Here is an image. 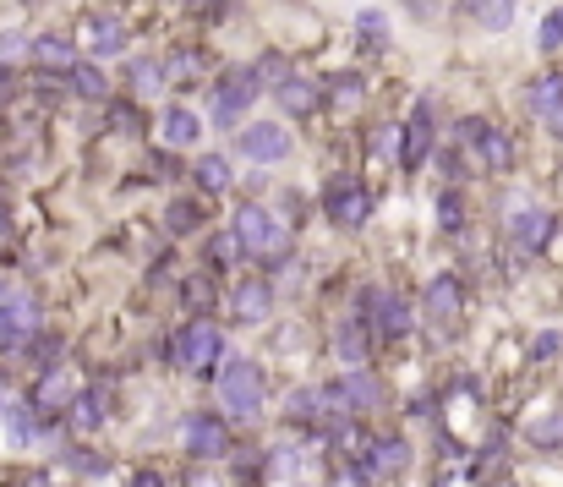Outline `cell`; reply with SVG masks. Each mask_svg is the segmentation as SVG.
Returning a JSON list of instances; mask_svg holds the SVG:
<instances>
[{"instance_id":"obj_1","label":"cell","mask_w":563,"mask_h":487,"mask_svg":"<svg viewBox=\"0 0 563 487\" xmlns=\"http://www.w3.org/2000/svg\"><path fill=\"white\" fill-rule=\"evenodd\" d=\"M236 241H241L246 258H257V263H279V258L290 252L285 225H279L268 208H257V203H246L241 214H236Z\"/></svg>"},{"instance_id":"obj_2","label":"cell","mask_w":563,"mask_h":487,"mask_svg":"<svg viewBox=\"0 0 563 487\" xmlns=\"http://www.w3.org/2000/svg\"><path fill=\"white\" fill-rule=\"evenodd\" d=\"M263 367L257 362H225V373H219V405H225L230 416H257L263 411Z\"/></svg>"},{"instance_id":"obj_3","label":"cell","mask_w":563,"mask_h":487,"mask_svg":"<svg viewBox=\"0 0 563 487\" xmlns=\"http://www.w3.org/2000/svg\"><path fill=\"white\" fill-rule=\"evenodd\" d=\"M219 351H225V340H219V329L208 318H192L181 334H175V367H186V373L219 367Z\"/></svg>"},{"instance_id":"obj_4","label":"cell","mask_w":563,"mask_h":487,"mask_svg":"<svg viewBox=\"0 0 563 487\" xmlns=\"http://www.w3.org/2000/svg\"><path fill=\"white\" fill-rule=\"evenodd\" d=\"M361 318H367V329H378L383 340H405L410 334V301L372 285V291H361Z\"/></svg>"},{"instance_id":"obj_5","label":"cell","mask_w":563,"mask_h":487,"mask_svg":"<svg viewBox=\"0 0 563 487\" xmlns=\"http://www.w3.org/2000/svg\"><path fill=\"white\" fill-rule=\"evenodd\" d=\"M460 143L482 159V170H509L514 165V143L498 132V126H487L482 115H465L460 121Z\"/></svg>"},{"instance_id":"obj_6","label":"cell","mask_w":563,"mask_h":487,"mask_svg":"<svg viewBox=\"0 0 563 487\" xmlns=\"http://www.w3.org/2000/svg\"><path fill=\"white\" fill-rule=\"evenodd\" d=\"M39 334V301L33 296H11L0 301V351H22Z\"/></svg>"},{"instance_id":"obj_7","label":"cell","mask_w":563,"mask_h":487,"mask_svg":"<svg viewBox=\"0 0 563 487\" xmlns=\"http://www.w3.org/2000/svg\"><path fill=\"white\" fill-rule=\"evenodd\" d=\"M460 312H465L460 280H454V274H438V280L427 285V296H421V318L443 334V329H454V323H460Z\"/></svg>"},{"instance_id":"obj_8","label":"cell","mask_w":563,"mask_h":487,"mask_svg":"<svg viewBox=\"0 0 563 487\" xmlns=\"http://www.w3.org/2000/svg\"><path fill=\"white\" fill-rule=\"evenodd\" d=\"M323 208L339 230H356V225H367V214H372V192L361 187V181H334V187L323 192Z\"/></svg>"},{"instance_id":"obj_9","label":"cell","mask_w":563,"mask_h":487,"mask_svg":"<svg viewBox=\"0 0 563 487\" xmlns=\"http://www.w3.org/2000/svg\"><path fill=\"white\" fill-rule=\"evenodd\" d=\"M257 72H225L219 77V94H214V121L219 126H236L241 115H246V104L257 99Z\"/></svg>"},{"instance_id":"obj_10","label":"cell","mask_w":563,"mask_h":487,"mask_svg":"<svg viewBox=\"0 0 563 487\" xmlns=\"http://www.w3.org/2000/svg\"><path fill=\"white\" fill-rule=\"evenodd\" d=\"M225 449H230L225 416L197 411L192 422H186V455H197V460H225Z\"/></svg>"},{"instance_id":"obj_11","label":"cell","mask_w":563,"mask_h":487,"mask_svg":"<svg viewBox=\"0 0 563 487\" xmlns=\"http://www.w3.org/2000/svg\"><path fill=\"white\" fill-rule=\"evenodd\" d=\"M236 148L246 159H257V165H279V159L290 154V132L279 121H257V126H246V132H241Z\"/></svg>"},{"instance_id":"obj_12","label":"cell","mask_w":563,"mask_h":487,"mask_svg":"<svg viewBox=\"0 0 563 487\" xmlns=\"http://www.w3.org/2000/svg\"><path fill=\"white\" fill-rule=\"evenodd\" d=\"M427 154H432V99H421L416 110H410V121L400 126V165L416 170Z\"/></svg>"},{"instance_id":"obj_13","label":"cell","mask_w":563,"mask_h":487,"mask_svg":"<svg viewBox=\"0 0 563 487\" xmlns=\"http://www.w3.org/2000/svg\"><path fill=\"white\" fill-rule=\"evenodd\" d=\"M82 50L88 55L126 50V22L115 17V11H93V17H82Z\"/></svg>"},{"instance_id":"obj_14","label":"cell","mask_w":563,"mask_h":487,"mask_svg":"<svg viewBox=\"0 0 563 487\" xmlns=\"http://www.w3.org/2000/svg\"><path fill=\"white\" fill-rule=\"evenodd\" d=\"M230 312H236V323H246V329L268 323V312H274V285L268 280H241L236 296H230Z\"/></svg>"},{"instance_id":"obj_15","label":"cell","mask_w":563,"mask_h":487,"mask_svg":"<svg viewBox=\"0 0 563 487\" xmlns=\"http://www.w3.org/2000/svg\"><path fill=\"white\" fill-rule=\"evenodd\" d=\"M509 236L520 252H542L547 236H553V214L547 208H514L509 214Z\"/></svg>"},{"instance_id":"obj_16","label":"cell","mask_w":563,"mask_h":487,"mask_svg":"<svg viewBox=\"0 0 563 487\" xmlns=\"http://www.w3.org/2000/svg\"><path fill=\"white\" fill-rule=\"evenodd\" d=\"M72 400H77L72 367H50V373L39 378V389H33V405H39L44 416H55V411H72Z\"/></svg>"},{"instance_id":"obj_17","label":"cell","mask_w":563,"mask_h":487,"mask_svg":"<svg viewBox=\"0 0 563 487\" xmlns=\"http://www.w3.org/2000/svg\"><path fill=\"white\" fill-rule=\"evenodd\" d=\"M410 466V444L405 438H372V455H367V477H378V482H389V477H400V471Z\"/></svg>"},{"instance_id":"obj_18","label":"cell","mask_w":563,"mask_h":487,"mask_svg":"<svg viewBox=\"0 0 563 487\" xmlns=\"http://www.w3.org/2000/svg\"><path fill=\"white\" fill-rule=\"evenodd\" d=\"M525 99H531V110L542 115V121H547V126H553V132L563 137V77H558V72L536 77V83H531V94H525Z\"/></svg>"},{"instance_id":"obj_19","label":"cell","mask_w":563,"mask_h":487,"mask_svg":"<svg viewBox=\"0 0 563 487\" xmlns=\"http://www.w3.org/2000/svg\"><path fill=\"white\" fill-rule=\"evenodd\" d=\"M274 104L285 115H312L323 104V88L318 83H307V77H285V83L274 88Z\"/></svg>"},{"instance_id":"obj_20","label":"cell","mask_w":563,"mask_h":487,"mask_svg":"<svg viewBox=\"0 0 563 487\" xmlns=\"http://www.w3.org/2000/svg\"><path fill=\"white\" fill-rule=\"evenodd\" d=\"M339 400H345L350 405V416H356V411H372V405H378L383 400V389H378V378H372L367 373V367H356V373H345V378H339Z\"/></svg>"},{"instance_id":"obj_21","label":"cell","mask_w":563,"mask_h":487,"mask_svg":"<svg viewBox=\"0 0 563 487\" xmlns=\"http://www.w3.org/2000/svg\"><path fill=\"white\" fill-rule=\"evenodd\" d=\"M334 351H339V362L356 373V367H367V351H372V340H367V318H350V323H339V334H334Z\"/></svg>"},{"instance_id":"obj_22","label":"cell","mask_w":563,"mask_h":487,"mask_svg":"<svg viewBox=\"0 0 563 487\" xmlns=\"http://www.w3.org/2000/svg\"><path fill=\"white\" fill-rule=\"evenodd\" d=\"M460 17H471L487 33H503L514 22V0H460Z\"/></svg>"},{"instance_id":"obj_23","label":"cell","mask_w":563,"mask_h":487,"mask_svg":"<svg viewBox=\"0 0 563 487\" xmlns=\"http://www.w3.org/2000/svg\"><path fill=\"white\" fill-rule=\"evenodd\" d=\"M285 411H290V422H301V427H328L323 389H296V394L285 400Z\"/></svg>"},{"instance_id":"obj_24","label":"cell","mask_w":563,"mask_h":487,"mask_svg":"<svg viewBox=\"0 0 563 487\" xmlns=\"http://www.w3.org/2000/svg\"><path fill=\"white\" fill-rule=\"evenodd\" d=\"M197 132H203V121H197L186 104H175V110H164V143L170 148H192Z\"/></svg>"},{"instance_id":"obj_25","label":"cell","mask_w":563,"mask_h":487,"mask_svg":"<svg viewBox=\"0 0 563 487\" xmlns=\"http://www.w3.org/2000/svg\"><path fill=\"white\" fill-rule=\"evenodd\" d=\"M44 422H50V416H44L33 400L28 405H11V411H6V427H11V438H17V444H33Z\"/></svg>"},{"instance_id":"obj_26","label":"cell","mask_w":563,"mask_h":487,"mask_svg":"<svg viewBox=\"0 0 563 487\" xmlns=\"http://www.w3.org/2000/svg\"><path fill=\"white\" fill-rule=\"evenodd\" d=\"M66 422H72V433H77V438H88L93 427L104 422V400H99V394H77L72 411H66Z\"/></svg>"},{"instance_id":"obj_27","label":"cell","mask_w":563,"mask_h":487,"mask_svg":"<svg viewBox=\"0 0 563 487\" xmlns=\"http://www.w3.org/2000/svg\"><path fill=\"white\" fill-rule=\"evenodd\" d=\"M33 61L39 66H77V50L61 33H44V39H33Z\"/></svg>"},{"instance_id":"obj_28","label":"cell","mask_w":563,"mask_h":487,"mask_svg":"<svg viewBox=\"0 0 563 487\" xmlns=\"http://www.w3.org/2000/svg\"><path fill=\"white\" fill-rule=\"evenodd\" d=\"M525 438H531L536 449H563V411H553V416H536V422L525 427Z\"/></svg>"},{"instance_id":"obj_29","label":"cell","mask_w":563,"mask_h":487,"mask_svg":"<svg viewBox=\"0 0 563 487\" xmlns=\"http://www.w3.org/2000/svg\"><path fill=\"white\" fill-rule=\"evenodd\" d=\"M164 225H170L175 236H186V230H197V225H203V208H197V203H181V197H175V203L164 208Z\"/></svg>"},{"instance_id":"obj_30","label":"cell","mask_w":563,"mask_h":487,"mask_svg":"<svg viewBox=\"0 0 563 487\" xmlns=\"http://www.w3.org/2000/svg\"><path fill=\"white\" fill-rule=\"evenodd\" d=\"M72 88L82 99H104V94H110V83H104L99 66H72Z\"/></svg>"},{"instance_id":"obj_31","label":"cell","mask_w":563,"mask_h":487,"mask_svg":"<svg viewBox=\"0 0 563 487\" xmlns=\"http://www.w3.org/2000/svg\"><path fill=\"white\" fill-rule=\"evenodd\" d=\"M197 181H203L208 192H225L230 187V165L219 154H208V159H197Z\"/></svg>"},{"instance_id":"obj_32","label":"cell","mask_w":563,"mask_h":487,"mask_svg":"<svg viewBox=\"0 0 563 487\" xmlns=\"http://www.w3.org/2000/svg\"><path fill=\"white\" fill-rule=\"evenodd\" d=\"M126 77H132V88H143V94H154V88H159L170 72H164V66H154V61H132V66H126Z\"/></svg>"},{"instance_id":"obj_33","label":"cell","mask_w":563,"mask_h":487,"mask_svg":"<svg viewBox=\"0 0 563 487\" xmlns=\"http://www.w3.org/2000/svg\"><path fill=\"white\" fill-rule=\"evenodd\" d=\"M72 471H82V477H104L110 460H104L99 449H72Z\"/></svg>"},{"instance_id":"obj_34","label":"cell","mask_w":563,"mask_h":487,"mask_svg":"<svg viewBox=\"0 0 563 487\" xmlns=\"http://www.w3.org/2000/svg\"><path fill=\"white\" fill-rule=\"evenodd\" d=\"M558 44H563V6H553L542 17V50H558Z\"/></svg>"},{"instance_id":"obj_35","label":"cell","mask_w":563,"mask_h":487,"mask_svg":"<svg viewBox=\"0 0 563 487\" xmlns=\"http://www.w3.org/2000/svg\"><path fill=\"white\" fill-rule=\"evenodd\" d=\"M17 55H33V39H22V33H0V61H17Z\"/></svg>"},{"instance_id":"obj_36","label":"cell","mask_w":563,"mask_h":487,"mask_svg":"<svg viewBox=\"0 0 563 487\" xmlns=\"http://www.w3.org/2000/svg\"><path fill=\"white\" fill-rule=\"evenodd\" d=\"M252 72H257V83H274V88H279V83H285V77H290L279 55H268V61H263V66H252Z\"/></svg>"},{"instance_id":"obj_37","label":"cell","mask_w":563,"mask_h":487,"mask_svg":"<svg viewBox=\"0 0 563 487\" xmlns=\"http://www.w3.org/2000/svg\"><path fill=\"white\" fill-rule=\"evenodd\" d=\"M181 291H186V301H192V307H208V301H214V285H208L203 274H197V280H186Z\"/></svg>"},{"instance_id":"obj_38","label":"cell","mask_w":563,"mask_h":487,"mask_svg":"<svg viewBox=\"0 0 563 487\" xmlns=\"http://www.w3.org/2000/svg\"><path fill=\"white\" fill-rule=\"evenodd\" d=\"M438 214H443V225H449V230H460V192H443Z\"/></svg>"},{"instance_id":"obj_39","label":"cell","mask_w":563,"mask_h":487,"mask_svg":"<svg viewBox=\"0 0 563 487\" xmlns=\"http://www.w3.org/2000/svg\"><path fill=\"white\" fill-rule=\"evenodd\" d=\"M236 252H241V241H236V230H230L225 241H214V247H208V258H214V263H230Z\"/></svg>"},{"instance_id":"obj_40","label":"cell","mask_w":563,"mask_h":487,"mask_svg":"<svg viewBox=\"0 0 563 487\" xmlns=\"http://www.w3.org/2000/svg\"><path fill=\"white\" fill-rule=\"evenodd\" d=\"M563 351V340H558V334H536V345H531V356H536V362H547V356H558Z\"/></svg>"},{"instance_id":"obj_41","label":"cell","mask_w":563,"mask_h":487,"mask_svg":"<svg viewBox=\"0 0 563 487\" xmlns=\"http://www.w3.org/2000/svg\"><path fill=\"white\" fill-rule=\"evenodd\" d=\"M334 94L339 99H361V83H356V77H334Z\"/></svg>"},{"instance_id":"obj_42","label":"cell","mask_w":563,"mask_h":487,"mask_svg":"<svg viewBox=\"0 0 563 487\" xmlns=\"http://www.w3.org/2000/svg\"><path fill=\"white\" fill-rule=\"evenodd\" d=\"M361 33H367V39H383V17H378V11H367V17H361Z\"/></svg>"},{"instance_id":"obj_43","label":"cell","mask_w":563,"mask_h":487,"mask_svg":"<svg viewBox=\"0 0 563 487\" xmlns=\"http://www.w3.org/2000/svg\"><path fill=\"white\" fill-rule=\"evenodd\" d=\"M132 487H164V482L154 477V471H137V482H132Z\"/></svg>"},{"instance_id":"obj_44","label":"cell","mask_w":563,"mask_h":487,"mask_svg":"<svg viewBox=\"0 0 563 487\" xmlns=\"http://www.w3.org/2000/svg\"><path fill=\"white\" fill-rule=\"evenodd\" d=\"M11 411V400H6V389H0V416H6Z\"/></svg>"},{"instance_id":"obj_45","label":"cell","mask_w":563,"mask_h":487,"mask_svg":"<svg viewBox=\"0 0 563 487\" xmlns=\"http://www.w3.org/2000/svg\"><path fill=\"white\" fill-rule=\"evenodd\" d=\"M6 225H11V219H6V208H0V236H6Z\"/></svg>"}]
</instances>
